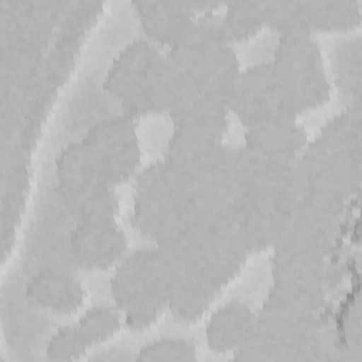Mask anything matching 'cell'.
<instances>
[{
  "label": "cell",
  "instance_id": "obj_1",
  "mask_svg": "<svg viewBox=\"0 0 362 362\" xmlns=\"http://www.w3.org/2000/svg\"><path fill=\"white\" fill-rule=\"evenodd\" d=\"M165 54L195 88L228 105L240 68L222 14L205 10Z\"/></svg>",
  "mask_w": 362,
  "mask_h": 362
},
{
  "label": "cell",
  "instance_id": "obj_2",
  "mask_svg": "<svg viewBox=\"0 0 362 362\" xmlns=\"http://www.w3.org/2000/svg\"><path fill=\"white\" fill-rule=\"evenodd\" d=\"M177 272L175 263L160 245L134 250L119 262L110 287L129 328L143 329L157 320L167 307Z\"/></svg>",
  "mask_w": 362,
  "mask_h": 362
},
{
  "label": "cell",
  "instance_id": "obj_3",
  "mask_svg": "<svg viewBox=\"0 0 362 362\" xmlns=\"http://www.w3.org/2000/svg\"><path fill=\"white\" fill-rule=\"evenodd\" d=\"M157 245L165 249L178 270L205 279L216 290L235 277L247 256L232 223H185Z\"/></svg>",
  "mask_w": 362,
  "mask_h": 362
},
{
  "label": "cell",
  "instance_id": "obj_4",
  "mask_svg": "<svg viewBox=\"0 0 362 362\" xmlns=\"http://www.w3.org/2000/svg\"><path fill=\"white\" fill-rule=\"evenodd\" d=\"M189 206V177L165 157L136 177L132 222L157 243L185 225Z\"/></svg>",
  "mask_w": 362,
  "mask_h": 362
},
{
  "label": "cell",
  "instance_id": "obj_5",
  "mask_svg": "<svg viewBox=\"0 0 362 362\" xmlns=\"http://www.w3.org/2000/svg\"><path fill=\"white\" fill-rule=\"evenodd\" d=\"M272 62L291 116L297 117L329 99V82L313 34L280 35Z\"/></svg>",
  "mask_w": 362,
  "mask_h": 362
},
{
  "label": "cell",
  "instance_id": "obj_6",
  "mask_svg": "<svg viewBox=\"0 0 362 362\" xmlns=\"http://www.w3.org/2000/svg\"><path fill=\"white\" fill-rule=\"evenodd\" d=\"M55 168L59 197L74 216L79 221L115 218L117 197L82 140L59 151Z\"/></svg>",
  "mask_w": 362,
  "mask_h": 362
},
{
  "label": "cell",
  "instance_id": "obj_7",
  "mask_svg": "<svg viewBox=\"0 0 362 362\" xmlns=\"http://www.w3.org/2000/svg\"><path fill=\"white\" fill-rule=\"evenodd\" d=\"M296 161L304 175L307 194L345 202L359 189L361 154L352 153L320 134L305 144Z\"/></svg>",
  "mask_w": 362,
  "mask_h": 362
},
{
  "label": "cell",
  "instance_id": "obj_8",
  "mask_svg": "<svg viewBox=\"0 0 362 362\" xmlns=\"http://www.w3.org/2000/svg\"><path fill=\"white\" fill-rule=\"evenodd\" d=\"M82 141L93 156L105 180L113 187L129 180L140 163L133 116L124 113L95 123Z\"/></svg>",
  "mask_w": 362,
  "mask_h": 362
},
{
  "label": "cell",
  "instance_id": "obj_9",
  "mask_svg": "<svg viewBox=\"0 0 362 362\" xmlns=\"http://www.w3.org/2000/svg\"><path fill=\"white\" fill-rule=\"evenodd\" d=\"M345 202L307 194L291 208L287 228L277 245L293 246L327 256L334 247Z\"/></svg>",
  "mask_w": 362,
  "mask_h": 362
},
{
  "label": "cell",
  "instance_id": "obj_10",
  "mask_svg": "<svg viewBox=\"0 0 362 362\" xmlns=\"http://www.w3.org/2000/svg\"><path fill=\"white\" fill-rule=\"evenodd\" d=\"M228 109L246 127L277 116H291L272 59L240 69L228 99Z\"/></svg>",
  "mask_w": 362,
  "mask_h": 362
},
{
  "label": "cell",
  "instance_id": "obj_11",
  "mask_svg": "<svg viewBox=\"0 0 362 362\" xmlns=\"http://www.w3.org/2000/svg\"><path fill=\"white\" fill-rule=\"evenodd\" d=\"M161 55L153 41L136 38L124 45L113 59L103 88L120 102L124 113L141 115L143 96Z\"/></svg>",
  "mask_w": 362,
  "mask_h": 362
},
{
  "label": "cell",
  "instance_id": "obj_12",
  "mask_svg": "<svg viewBox=\"0 0 362 362\" xmlns=\"http://www.w3.org/2000/svg\"><path fill=\"white\" fill-rule=\"evenodd\" d=\"M291 214V205L274 197L242 195L233 218L240 240L247 253L273 249L284 233Z\"/></svg>",
  "mask_w": 362,
  "mask_h": 362
},
{
  "label": "cell",
  "instance_id": "obj_13",
  "mask_svg": "<svg viewBox=\"0 0 362 362\" xmlns=\"http://www.w3.org/2000/svg\"><path fill=\"white\" fill-rule=\"evenodd\" d=\"M126 247V235L115 218L79 221L69 236L71 257L83 269H107L123 257Z\"/></svg>",
  "mask_w": 362,
  "mask_h": 362
},
{
  "label": "cell",
  "instance_id": "obj_14",
  "mask_svg": "<svg viewBox=\"0 0 362 362\" xmlns=\"http://www.w3.org/2000/svg\"><path fill=\"white\" fill-rule=\"evenodd\" d=\"M223 129L212 126H174L165 158L188 175L214 163L225 150Z\"/></svg>",
  "mask_w": 362,
  "mask_h": 362
},
{
  "label": "cell",
  "instance_id": "obj_15",
  "mask_svg": "<svg viewBox=\"0 0 362 362\" xmlns=\"http://www.w3.org/2000/svg\"><path fill=\"white\" fill-rule=\"evenodd\" d=\"M85 291L81 280L61 267H44L25 286L27 301L38 308L69 314L83 303Z\"/></svg>",
  "mask_w": 362,
  "mask_h": 362
},
{
  "label": "cell",
  "instance_id": "obj_16",
  "mask_svg": "<svg viewBox=\"0 0 362 362\" xmlns=\"http://www.w3.org/2000/svg\"><path fill=\"white\" fill-rule=\"evenodd\" d=\"M245 144L281 161L294 160L307 144V133L291 116H277L246 127Z\"/></svg>",
  "mask_w": 362,
  "mask_h": 362
},
{
  "label": "cell",
  "instance_id": "obj_17",
  "mask_svg": "<svg viewBox=\"0 0 362 362\" xmlns=\"http://www.w3.org/2000/svg\"><path fill=\"white\" fill-rule=\"evenodd\" d=\"M134 7L148 40L168 47L184 35L195 18V6L189 3L143 0Z\"/></svg>",
  "mask_w": 362,
  "mask_h": 362
},
{
  "label": "cell",
  "instance_id": "obj_18",
  "mask_svg": "<svg viewBox=\"0 0 362 362\" xmlns=\"http://www.w3.org/2000/svg\"><path fill=\"white\" fill-rule=\"evenodd\" d=\"M255 314L239 301L219 307L206 325V342L218 354L233 352L249 337L255 325Z\"/></svg>",
  "mask_w": 362,
  "mask_h": 362
},
{
  "label": "cell",
  "instance_id": "obj_19",
  "mask_svg": "<svg viewBox=\"0 0 362 362\" xmlns=\"http://www.w3.org/2000/svg\"><path fill=\"white\" fill-rule=\"evenodd\" d=\"M218 291L205 279L178 270L170 290L167 307L175 320L194 322L204 315Z\"/></svg>",
  "mask_w": 362,
  "mask_h": 362
},
{
  "label": "cell",
  "instance_id": "obj_20",
  "mask_svg": "<svg viewBox=\"0 0 362 362\" xmlns=\"http://www.w3.org/2000/svg\"><path fill=\"white\" fill-rule=\"evenodd\" d=\"M189 86V79L173 59L163 54L156 65L141 102L143 113L170 112Z\"/></svg>",
  "mask_w": 362,
  "mask_h": 362
},
{
  "label": "cell",
  "instance_id": "obj_21",
  "mask_svg": "<svg viewBox=\"0 0 362 362\" xmlns=\"http://www.w3.org/2000/svg\"><path fill=\"white\" fill-rule=\"evenodd\" d=\"M228 110V105L223 100L195 88L189 82L188 89L168 113L174 126L197 124L226 130Z\"/></svg>",
  "mask_w": 362,
  "mask_h": 362
},
{
  "label": "cell",
  "instance_id": "obj_22",
  "mask_svg": "<svg viewBox=\"0 0 362 362\" xmlns=\"http://www.w3.org/2000/svg\"><path fill=\"white\" fill-rule=\"evenodd\" d=\"M304 7L311 33L345 30L361 21V3L356 0H308Z\"/></svg>",
  "mask_w": 362,
  "mask_h": 362
},
{
  "label": "cell",
  "instance_id": "obj_23",
  "mask_svg": "<svg viewBox=\"0 0 362 362\" xmlns=\"http://www.w3.org/2000/svg\"><path fill=\"white\" fill-rule=\"evenodd\" d=\"M222 17L232 42L249 38L266 24V1L245 0L229 3Z\"/></svg>",
  "mask_w": 362,
  "mask_h": 362
},
{
  "label": "cell",
  "instance_id": "obj_24",
  "mask_svg": "<svg viewBox=\"0 0 362 362\" xmlns=\"http://www.w3.org/2000/svg\"><path fill=\"white\" fill-rule=\"evenodd\" d=\"M86 346L96 345L113 337L120 328L119 311L109 305L89 308L75 324Z\"/></svg>",
  "mask_w": 362,
  "mask_h": 362
},
{
  "label": "cell",
  "instance_id": "obj_25",
  "mask_svg": "<svg viewBox=\"0 0 362 362\" xmlns=\"http://www.w3.org/2000/svg\"><path fill=\"white\" fill-rule=\"evenodd\" d=\"M266 24L280 33V35L311 34L304 1L274 0L266 1Z\"/></svg>",
  "mask_w": 362,
  "mask_h": 362
},
{
  "label": "cell",
  "instance_id": "obj_26",
  "mask_svg": "<svg viewBox=\"0 0 362 362\" xmlns=\"http://www.w3.org/2000/svg\"><path fill=\"white\" fill-rule=\"evenodd\" d=\"M320 136L328 139L329 141L351 150L352 153L361 154V109L359 106L349 107L332 119H329L320 132Z\"/></svg>",
  "mask_w": 362,
  "mask_h": 362
},
{
  "label": "cell",
  "instance_id": "obj_27",
  "mask_svg": "<svg viewBox=\"0 0 362 362\" xmlns=\"http://www.w3.org/2000/svg\"><path fill=\"white\" fill-rule=\"evenodd\" d=\"M137 361L157 362V361H174L189 362L197 359L195 345L184 338H161L141 346Z\"/></svg>",
  "mask_w": 362,
  "mask_h": 362
},
{
  "label": "cell",
  "instance_id": "obj_28",
  "mask_svg": "<svg viewBox=\"0 0 362 362\" xmlns=\"http://www.w3.org/2000/svg\"><path fill=\"white\" fill-rule=\"evenodd\" d=\"M88 346L79 335L76 325H64L57 329L47 345V358L51 361H75L79 359Z\"/></svg>",
  "mask_w": 362,
  "mask_h": 362
}]
</instances>
